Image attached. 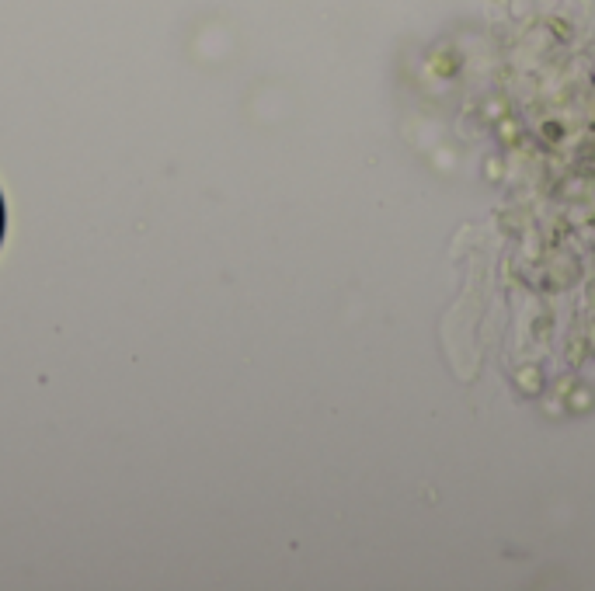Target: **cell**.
Segmentation results:
<instances>
[{"mask_svg":"<svg viewBox=\"0 0 595 591\" xmlns=\"http://www.w3.org/2000/svg\"><path fill=\"white\" fill-rule=\"evenodd\" d=\"M0 240H4V198H0Z\"/></svg>","mask_w":595,"mask_h":591,"instance_id":"obj_1","label":"cell"}]
</instances>
